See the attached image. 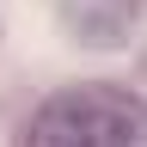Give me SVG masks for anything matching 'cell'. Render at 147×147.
Wrapping results in <instances>:
<instances>
[{"instance_id": "6da1fadb", "label": "cell", "mask_w": 147, "mask_h": 147, "mask_svg": "<svg viewBox=\"0 0 147 147\" xmlns=\"http://www.w3.org/2000/svg\"><path fill=\"white\" fill-rule=\"evenodd\" d=\"M147 110L135 98H123V92H104V86H80V92H67V98H49L43 104V117L31 123V141H43V147H117V141H141L147 135Z\"/></svg>"}]
</instances>
